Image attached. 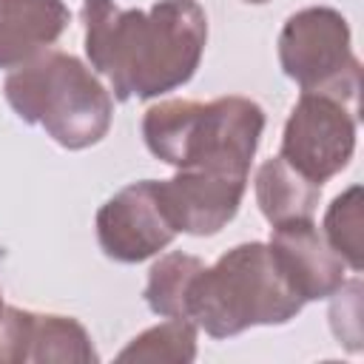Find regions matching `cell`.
Masks as SVG:
<instances>
[{"label":"cell","mask_w":364,"mask_h":364,"mask_svg":"<svg viewBox=\"0 0 364 364\" xmlns=\"http://www.w3.org/2000/svg\"><path fill=\"white\" fill-rule=\"evenodd\" d=\"M85 54L119 102L154 100L185 85L205 54L208 17L196 0H156L148 11L82 0Z\"/></svg>","instance_id":"1"},{"label":"cell","mask_w":364,"mask_h":364,"mask_svg":"<svg viewBox=\"0 0 364 364\" xmlns=\"http://www.w3.org/2000/svg\"><path fill=\"white\" fill-rule=\"evenodd\" d=\"M262 131V105L239 94L210 102L162 100L142 117L145 148L176 171H225L247 176Z\"/></svg>","instance_id":"2"},{"label":"cell","mask_w":364,"mask_h":364,"mask_svg":"<svg viewBox=\"0 0 364 364\" xmlns=\"http://www.w3.org/2000/svg\"><path fill=\"white\" fill-rule=\"evenodd\" d=\"M304 307L267 242H245L222 253L193 279L188 321L210 338H230L250 327L287 324Z\"/></svg>","instance_id":"3"},{"label":"cell","mask_w":364,"mask_h":364,"mask_svg":"<svg viewBox=\"0 0 364 364\" xmlns=\"http://www.w3.org/2000/svg\"><path fill=\"white\" fill-rule=\"evenodd\" d=\"M3 94L23 122L40 125L68 151L97 145L114 119V97L100 77L80 57L57 48L11 68Z\"/></svg>","instance_id":"4"},{"label":"cell","mask_w":364,"mask_h":364,"mask_svg":"<svg viewBox=\"0 0 364 364\" xmlns=\"http://www.w3.org/2000/svg\"><path fill=\"white\" fill-rule=\"evenodd\" d=\"M279 63L301 91L330 94L355 105L361 63L353 54L347 17L330 6H307L290 14L279 31Z\"/></svg>","instance_id":"5"},{"label":"cell","mask_w":364,"mask_h":364,"mask_svg":"<svg viewBox=\"0 0 364 364\" xmlns=\"http://www.w3.org/2000/svg\"><path fill=\"white\" fill-rule=\"evenodd\" d=\"M353 151L355 105L330 94L301 91L284 122L279 156L310 182L324 185L350 165Z\"/></svg>","instance_id":"6"},{"label":"cell","mask_w":364,"mask_h":364,"mask_svg":"<svg viewBox=\"0 0 364 364\" xmlns=\"http://www.w3.org/2000/svg\"><path fill=\"white\" fill-rule=\"evenodd\" d=\"M176 236L156 179H139L117 191L97 210V242L102 253L119 264H136L165 250Z\"/></svg>","instance_id":"7"},{"label":"cell","mask_w":364,"mask_h":364,"mask_svg":"<svg viewBox=\"0 0 364 364\" xmlns=\"http://www.w3.org/2000/svg\"><path fill=\"white\" fill-rule=\"evenodd\" d=\"M156 191L176 233L213 236L239 213L247 176L225 171H176L171 179H156Z\"/></svg>","instance_id":"8"},{"label":"cell","mask_w":364,"mask_h":364,"mask_svg":"<svg viewBox=\"0 0 364 364\" xmlns=\"http://www.w3.org/2000/svg\"><path fill=\"white\" fill-rule=\"evenodd\" d=\"M0 361L3 364H94L100 361L88 330L60 313H34L6 307L0 318Z\"/></svg>","instance_id":"9"},{"label":"cell","mask_w":364,"mask_h":364,"mask_svg":"<svg viewBox=\"0 0 364 364\" xmlns=\"http://www.w3.org/2000/svg\"><path fill=\"white\" fill-rule=\"evenodd\" d=\"M270 250L287 276L290 287L307 301L330 299L347 279L344 259L330 247L313 219L270 225Z\"/></svg>","instance_id":"10"},{"label":"cell","mask_w":364,"mask_h":364,"mask_svg":"<svg viewBox=\"0 0 364 364\" xmlns=\"http://www.w3.org/2000/svg\"><path fill=\"white\" fill-rule=\"evenodd\" d=\"M71 23L63 0H0V71L48 51Z\"/></svg>","instance_id":"11"},{"label":"cell","mask_w":364,"mask_h":364,"mask_svg":"<svg viewBox=\"0 0 364 364\" xmlns=\"http://www.w3.org/2000/svg\"><path fill=\"white\" fill-rule=\"evenodd\" d=\"M253 188H256V205L270 225L313 219L321 196V185L310 182L282 156H270L259 165Z\"/></svg>","instance_id":"12"},{"label":"cell","mask_w":364,"mask_h":364,"mask_svg":"<svg viewBox=\"0 0 364 364\" xmlns=\"http://www.w3.org/2000/svg\"><path fill=\"white\" fill-rule=\"evenodd\" d=\"M205 262L199 256L173 250L159 256L151 270H148V282H145V304L151 307V313L162 316V318H188V296L193 287V279L202 273Z\"/></svg>","instance_id":"13"},{"label":"cell","mask_w":364,"mask_h":364,"mask_svg":"<svg viewBox=\"0 0 364 364\" xmlns=\"http://www.w3.org/2000/svg\"><path fill=\"white\" fill-rule=\"evenodd\" d=\"M119 361L191 364L196 358V324L188 318H165L134 336L119 353Z\"/></svg>","instance_id":"14"},{"label":"cell","mask_w":364,"mask_h":364,"mask_svg":"<svg viewBox=\"0 0 364 364\" xmlns=\"http://www.w3.org/2000/svg\"><path fill=\"white\" fill-rule=\"evenodd\" d=\"M324 239L330 247L344 259V264L353 273H361L364 267V250H361V185H350L344 193H338L327 213H324Z\"/></svg>","instance_id":"15"},{"label":"cell","mask_w":364,"mask_h":364,"mask_svg":"<svg viewBox=\"0 0 364 364\" xmlns=\"http://www.w3.org/2000/svg\"><path fill=\"white\" fill-rule=\"evenodd\" d=\"M330 304V327L338 344L350 353L361 350V279L344 282L333 296Z\"/></svg>","instance_id":"16"},{"label":"cell","mask_w":364,"mask_h":364,"mask_svg":"<svg viewBox=\"0 0 364 364\" xmlns=\"http://www.w3.org/2000/svg\"><path fill=\"white\" fill-rule=\"evenodd\" d=\"M3 310H6V304H3V293H0V318H3Z\"/></svg>","instance_id":"17"},{"label":"cell","mask_w":364,"mask_h":364,"mask_svg":"<svg viewBox=\"0 0 364 364\" xmlns=\"http://www.w3.org/2000/svg\"><path fill=\"white\" fill-rule=\"evenodd\" d=\"M245 3H253V6H259V3H267V0H245Z\"/></svg>","instance_id":"18"}]
</instances>
